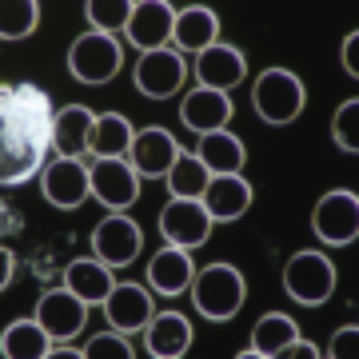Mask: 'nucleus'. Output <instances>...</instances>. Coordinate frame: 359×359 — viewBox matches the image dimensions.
<instances>
[{"label":"nucleus","instance_id":"obj_1","mask_svg":"<svg viewBox=\"0 0 359 359\" xmlns=\"http://www.w3.org/2000/svg\"><path fill=\"white\" fill-rule=\"evenodd\" d=\"M192 304L196 311L212 323H228L240 316L248 299V280L240 268H231V264H208L192 276Z\"/></svg>","mask_w":359,"mask_h":359},{"label":"nucleus","instance_id":"obj_2","mask_svg":"<svg viewBox=\"0 0 359 359\" xmlns=\"http://www.w3.org/2000/svg\"><path fill=\"white\" fill-rule=\"evenodd\" d=\"M252 108H256V116L264 124L283 128L308 108V84L295 76L292 68H268L252 84Z\"/></svg>","mask_w":359,"mask_h":359},{"label":"nucleus","instance_id":"obj_3","mask_svg":"<svg viewBox=\"0 0 359 359\" xmlns=\"http://www.w3.org/2000/svg\"><path fill=\"white\" fill-rule=\"evenodd\" d=\"M120 68H124V44L116 36H108V32H84L68 48V72L80 84L104 88L108 80L120 76Z\"/></svg>","mask_w":359,"mask_h":359},{"label":"nucleus","instance_id":"obj_4","mask_svg":"<svg viewBox=\"0 0 359 359\" xmlns=\"http://www.w3.org/2000/svg\"><path fill=\"white\" fill-rule=\"evenodd\" d=\"M283 292L292 295L295 304L304 308H320L335 295V264L316 248H304L295 252L287 264H283Z\"/></svg>","mask_w":359,"mask_h":359},{"label":"nucleus","instance_id":"obj_5","mask_svg":"<svg viewBox=\"0 0 359 359\" xmlns=\"http://www.w3.org/2000/svg\"><path fill=\"white\" fill-rule=\"evenodd\" d=\"M311 231L316 240L327 248H347L355 244L359 236V196L347 192V188H335V192L320 196V204L311 212Z\"/></svg>","mask_w":359,"mask_h":359},{"label":"nucleus","instance_id":"obj_6","mask_svg":"<svg viewBox=\"0 0 359 359\" xmlns=\"http://www.w3.org/2000/svg\"><path fill=\"white\" fill-rule=\"evenodd\" d=\"M212 228L216 219L204 208V200H168L164 212H160V236L176 248H204L212 240Z\"/></svg>","mask_w":359,"mask_h":359},{"label":"nucleus","instance_id":"obj_7","mask_svg":"<svg viewBox=\"0 0 359 359\" xmlns=\"http://www.w3.org/2000/svg\"><path fill=\"white\" fill-rule=\"evenodd\" d=\"M40 188H44V200L60 212H76L84 200L92 196V168L84 160H52L40 176Z\"/></svg>","mask_w":359,"mask_h":359},{"label":"nucleus","instance_id":"obj_8","mask_svg":"<svg viewBox=\"0 0 359 359\" xmlns=\"http://www.w3.org/2000/svg\"><path fill=\"white\" fill-rule=\"evenodd\" d=\"M140 224L124 212H112V216H104L96 228H92V252L96 259H104L108 268H128L132 259L140 256Z\"/></svg>","mask_w":359,"mask_h":359},{"label":"nucleus","instance_id":"obj_9","mask_svg":"<svg viewBox=\"0 0 359 359\" xmlns=\"http://www.w3.org/2000/svg\"><path fill=\"white\" fill-rule=\"evenodd\" d=\"M92 196L100 200L108 212H124L140 200V172L124 160V156H116V160H92Z\"/></svg>","mask_w":359,"mask_h":359},{"label":"nucleus","instance_id":"obj_10","mask_svg":"<svg viewBox=\"0 0 359 359\" xmlns=\"http://www.w3.org/2000/svg\"><path fill=\"white\" fill-rule=\"evenodd\" d=\"M36 320L44 323V332L52 335V344H65V339H76V335L84 332V323H88V304H84L72 287H52V292L40 295Z\"/></svg>","mask_w":359,"mask_h":359},{"label":"nucleus","instance_id":"obj_11","mask_svg":"<svg viewBox=\"0 0 359 359\" xmlns=\"http://www.w3.org/2000/svg\"><path fill=\"white\" fill-rule=\"evenodd\" d=\"M184 80H188V65H184V52H176V48L144 52L140 65H136V88H140L148 100H168V96H176Z\"/></svg>","mask_w":359,"mask_h":359},{"label":"nucleus","instance_id":"obj_12","mask_svg":"<svg viewBox=\"0 0 359 359\" xmlns=\"http://www.w3.org/2000/svg\"><path fill=\"white\" fill-rule=\"evenodd\" d=\"M128 40L140 52H160L168 48V40L176 36V8L168 0H136L128 20Z\"/></svg>","mask_w":359,"mask_h":359},{"label":"nucleus","instance_id":"obj_13","mask_svg":"<svg viewBox=\"0 0 359 359\" xmlns=\"http://www.w3.org/2000/svg\"><path fill=\"white\" fill-rule=\"evenodd\" d=\"M104 316L116 332H144L156 316V299L144 283H116L112 295L104 299Z\"/></svg>","mask_w":359,"mask_h":359},{"label":"nucleus","instance_id":"obj_14","mask_svg":"<svg viewBox=\"0 0 359 359\" xmlns=\"http://www.w3.org/2000/svg\"><path fill=\"white\" fill-rule=\"evenodd\" d=\"M176 156H180L176 136L168 128H156V124L136 132V140H132V148H128L132 168H136L140 176H152V180H164L168 168L176 164Z\"/></svg>","mask_w":359,"mask_h":359},{"label":"nucleus","instance_id":"obj_15","mask_svg":"<svg viewBox=\"0 0 359 359\" xmlns=\"http://www.w3.org/2000/svg\"><path fill=\"white\" fill-rule=\"evenodd\" d=\"M196 76L204 88H216V92H231L236 84H244L248 76V56L236 44H212L208 52L196 56Z\"/></svg>","mask_w":359,"mask_h":359},{"label":"nucleus","instance_id":"obj_16","mask_svg":"<svg viewBox=\"0 0 359 359\" xmlns=\"http://www.w3.org/2000/svg\"><path fill=\"white\" fill-rule=\"evenodd\" d=\"M180 120H184V128H192L196 136H208V132L228 128V120H231L228 92L204 88V84L192 88L184 100H180Z\"/></svg>","mask_w":359,"mask_h":359},{"label":"nucleus","instance_id":"obj_17","mask_svg":"<svg viewBox=\"0 0 359 359\" xmlns=\"http://www.w3.org/2000/svg\"><path fill=\"white\" fill-rule=\"evenodd\" d=\"M92 132H96V112L84 104H65L52 120V144L68 160H84V152L92 148Z\"/></svg>","mask_w":359,"mask_h":359},{"label":"nucleus","instance_id":"obj_18","mask_svg":"<svg viewBox=\"0 0 359 359\" xmlns=\"http://www.w3.org/2000/svg\"><path fill=\"white\" fill-rule=\"evenodd\" d=\"M192 276H196V264L188 256V248L168 244L148 259V287L160 295H184L192 287Z\"/></svg>","mask_w":359,"mask_h":359},{"label":"nucleus","instance_id":"obj_19","mask_svg":"<svg viewBox=\"0 0 359 359\" xmlns=\"http://www.w3.org/2000/svg\"><path fill=\"white\" fill-rule=\"evenodd\" d=\"M148 332V339H144V347H148V355L156 359H180L192 351V323H188V316H180V311H156L152 323L144 327Z\"/></svg>","mask_w":359,"mask_h":359},{"label":"nucleus","instance_id":"obj_20","mask_svg":"<svg viewBox=\"0 0 359 359\" xmlns=\"http://www.w3.org/2000/svg\"><path fill=\"white\" fill-rule=\"evenodd\" d=\"M256 192H252V184L244 180V172H236V176H212L208 180V192H204V208L212 212L216 224H231V219H240L252 208Z\"/></svg>","mask_w":359,"mask_h":359},{"label":"nucleus","instance_id":"obj_21","mask_svg":"<svg viewBox=\"0 0 359 359\" xmlns=\"http://www.w3.org/2000/svg\"><path fill=\"white\" fill-rule=\"evenodd\" d=\"M299 327H295L292 316H283V311H268V316H259L256 327H252V344L240 347L236 359H276L283 347L292 344Z\"/></svg>","mask_w":359,"mask_h":359},{"label":"nucleus","instance_id":"obj_22","mask_svg":"<svg viewBox=\"0 0 359 359\" xmlns=\"http://www.w3.org/2000/svg\"><path fill=\"white\" fill-rule=\"evenodd\" d=\"M196 156L204 160V168L212 172V176H236V172H244L248 148H244V140H240V136H231L228 128H219V132L200 136Z\"/></svg>","mask_w":359,"mask_h":359},{"label":"nucleus","instance_id":"obj_23","mask_svg":"<svg viewBox=\"0 0 359 359\" xmlns=\"http://www.w3.org/2000/svg\"><path fill=\"white\" fill-rule=\"evenodd\" d=\"M219 36V16L212 13V8H204V4H192V8H184V13H176V52H208L212 44H216Z\"/></svg>","mask_w":359,"mask_h":359},{"label":"nucleus","instance_id":"obj_24","mask_svg":"<svg viewBox=\"0 0 359 359\" xmlns=\"http://www.w3.org/2000/svg\"><path fill=\"white\" fill-rule=\"evenodd\" d=\"M65 287H72L84 304H104L116 287V276L104 259H72L65 268Z\"/></svg>","mask_w":359,"mask_h":359},{"label":"nucleus","instance_id":"obj_25","mask_svg":"<svg viewBox=\"0 0 359 359\" xmlns=\"http://www.w3.org/2000/svg\"><path fill=\"white\" fill-rule=\"evenodd\" d=\"M136 128L124 112H100L96 116V132H92V160H116V156H128Z\"/></svg>","mask_w":359,"mask_h":359},{"label":"nucleus","instance_id":"obj_26","mask_svg":"<svg viewBox=\"0 0 359 359\" xmlns=\"http://www.w3.org/2000/svg\"><path fill=\"white\" fill-rule=\"evenodd\" d=\"M0 351L8 359H48L52 355V335L44 332L40 320H13L0 335Z\"/></svg>","mask_w":359,"mask_h":359},{"label":"nucleus","instance_id":"obj_27","mask_svg":"<svg viewBox=\"0 0 359 359\" xmlns=\"http://www.w3.org/2000/svg\"><path fill=\"white\" fill-rule=\"evenodd\" d=\"M164 180H168V192H172V200H204L212 172L204 168V160H200L196 152H180L176 164L168 168Z\"/></svg>","mask_w":359,"mask_h":359},{"label":"nucleus","instance_id":"obj_28","mask_svg":"<svg viewBox=\"0 0 359 359\" xmlns=\"http://www.w3.org/2000/svg\"><path fill=\"white\" fill-rule=\"evenodd\" d=\"M40 156H44V148L32 144V140H4V156H0V184H4V188L25 184V180L40 168Z\"/></svg>","mask_w":359,"mask_h":359},{"label":"nucleus","instance_id":"obj_29","mask_svg":"<svg viewBox=\"0 0 359 359\" xmlns=\"http://www.w3.org/2000/svg\"><path fill=\"white\" fill-rule=\"evenodd\" d=\"M40 25L36 0H4L0 4V36L4 40H28Z\"/></svg>","mask_w":359,"mask_h":359},{"label":"nucleus","instance_id":"obj_30","mask_svg":"<svg viewBox=\"0 0 359 359\" xmlns=\"http://www.w3.org/2000/svg\"><path fill=\"white\" fill-rule=\"evenodd\" d=\"M132 8H136V0H88L84 4V16L92 20V32L116 36V28H128Z\"/></svg>","mask_w":359,"mask_h":359},{"label":"nucleus","instance_id":"obj_31","mask_svg":"<svg viewBox=\"0 0 359 359\" xmlns=\"http://www.w3.org/2000/svg\"><path fill=\"white\" fill-rule=\"evenodd\" d=\"M355 120H359V100H344L332 116V140L344 156H355L359 152V140H355Z\"/></svg>","mask_w":359,"mask_h":359},{"label":"nucleus","instance_id":"obj_32","mask_svg":"<svg viewBox=\"0 0 359 359\" xmlns=\"http://www.w3.org/2000/svg\"><path fill=\"white\" fill-rule=\"evenodd\" d=\"M84 355L88 359H132V344L124 339V332H100L92 335L88 344H84Z\"/></svg>","mask_w":359,"mask_h":359},{"label":"nucleus","instance_id":"obj_33","mask_svg":"<svg viewBox=\"0 0 359 359\" xmlns=\"http://www.w3.org/2000/svg\"><path fill=\"white\" fill-rule=\"evenodd\" d=\"M355 347H359V327H355V323H347V327H339V332L332 335L327 355H332V359H347V355H355Z\"/></svg>","mask_w":359,"mask_h":359},{"label":"nucleus","instance_id":"obj_34","mask_svg":"<svg viewBox=\"0 0 359 359\" xmlns=\"http://www.w3.org/2000/svg\"><path fill=\"white\" fill-rule=\"evenodd\" d=\"M355 48H359V32H347V36H344V48H339V65H344V72H347V76H359Z\"/></svg>","mask_w":359,"mask_h":359},{"label":"nucleus","instance_id":"obj_35","mask_svg":"<svg viewBox=\"0 0 359 359\" xmlns=\"http://www.w3.org/2000/svg\"><path fill=\"white\" fill-rule=\"evenodd\" d=\"M276 359H320V347H316V344H308V339H299V335H295V339H292L287 347H283V351H280Z\"/></svg>","mask_w":359,"mask_h":359},{"label":"nucleus","instance_id":"obj_36","mask_svg":"<svg viewBox=\"0 0 359 359\" xmlns=\"http://www.w3.org/2000/svg\"><path fill=\"white\" fill-rule=\"evenodd\" d=\"M16 276V256H13V248H4L0 252V287H8Z\"/></svg>","mask_w":359,"mask_h":359},{"label":"nucleus","instance_id":"obj_37","mask_svg":"<svg viewBox=\"0 0 359 359\" xmlns=\"http://www.w3.org/2000/svg\"><path fill=\"white\" fill-rule=\"evenodd\" d=\"M48 359H84V347H68V344H52Z\"/></svg>","mask_w":359,"mask_h":359}]
</instances>
